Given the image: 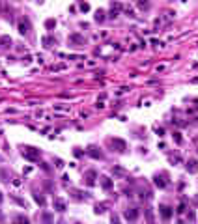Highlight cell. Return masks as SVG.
<instances>
[{
	"mask_svg": "<svg viewBox=\"0 0 198 224\" xmlns=\"http://www.w3.org/2000/svg\"><path fill=\"white\" fill-rule=\"evenodd\" d=\"M155 133H157L159 136H165V129H163V127H159V129H155Z\"/></svg>",
	"mask_w": 198,
	"mask_h": 224,
	"instance_id": "603a6c76",
	"label": "cell"
},
{
	"mask_svg": "<svg viewBox=\"0 0 198 224\" xmlns=\"http://www.w3.org/2000/svg\"><path fill=\"white\" fill-rule=\"evenodd\" d=\"M95 176H97V174H95L94 170H90V172L86 174V183H88V185H94V183H95Z\"/></svg>",
	"mask_w": 198,
	"mask_h": 224,
	"instance_id": "8fae6325",
	"label": "cell"
},
{
	"mask_svg": "<svg viewBox=\"0 0 198 224\" xmlns=\"http://www.w3.org/2000/svg\"><path fill=\"white\" fill-rule=\"evenodd\" d=\"M45 26H47V28H52V26H56V21H52V19H49L47 23H45Z\"/></svg>",
	"mask_w": 198,
	"mask_h": 224,
	"instance_id": "ac0fdd59",
	"label": "cell"
},
{
	"mask_svg": "<svg viewBox=\"0 0 198 224\" xmlns=\"http://www.w3.org/2000/svg\"><path fill=\"white\" fill-rule=\"evenodd\" d=\"M21 155H23L24 159H28V161H38L41 153H39L38 148H32V146H24L23 151H21Z\"/></svg>",
	"mask_w": 198,
	"mask_h": 224,
	"instance_id": "6da1fadb",
	"label": "cell"
},
{
	"mask_svg": "<svg viewBox=\"0 0 198 224\" xmlns=\"http://www.w3.org/2000/svg\"><path fill=\"white\" fill-rule=\"evenodd\" d=\"M101 185H103V189H110V187H112L110 178H101Z\"/></svg>",
	"mask_w": 198,
	"mask_h": 224,
	"instance_id": "5bb4252c",
	"label": "cell"
},
{
	"mask_svg": "<svg viewBox=\"0 0 198 224\" xmlns=\"http://www.w3.org/2000/svg\"><path fill=\"white\" fill-rule=\"evenodd\" d=\"M69 41H71V43H77V45H82L84 38L81 36V34H71V36H69Z\"/></svg>",
	"mask_w": 198,
	"mask_h": 224,
	"instance_id": "9c48e42d",
	"label": "cell"
},
{
	"mask_svg": "<svg viewBox=\"0 0 198 224\" xmlns=\"http://www.w3.org/2000/svg\"><path fill=\"white\" fill-rule=\"evenodd\" d=\"M2 200H4V198H2V192H0V202H2Z\"/></svg>",
	"mask_w": 198,
	"mask_h": 224,
	"instance_id": "d4e9b609",
	"label": "cell"
},
{
	"mask_svg": "<svg viewBox=\"0 0 198 224\" xmlns=\"http://www.w3.org/2000/svg\"><path fill=\"white\" fill-rule=\"evenodd\" d=\"M34 198H36V202H38V204H41V206L45 204V198H43V196H39V194H34Z\"/></svg>",
	"mask_w": 198,
	"mask_h": 224,
	"instance_id": "2e32d148",
	"label": "cell"
},
{
	"mask_svg": "<svg viewBox=\"0 0 198 224\" xmlns=\"http://www.w3.org/2000/svg\"><path fill=\"white\" fill-rule=\"evenodd\" d=\"M168 176L166 174H157V176L153 178V181H155V185H157L159 189H165L166 185H168V179H166Z\"/></svg>",
	"mask_w": 198,
	"mask_h": 224,
	"instance_id": "277c9868",
	"label": "cell"
},
{
	"mask_svg": "<svg viewBox=\"0 0 198 224\" xmlns=\"http://www.w3.org/2000/svg\"><path fill=\"white\" fill-rule=\"evenodd\" d=\"M176 211H178V213H183V211H185V202H181V204L178 206V209H176Z\"/></svg>",
	"mask_w": 198,
	"mask_h": 224,
	"instance_id": "d6986e66",
	"label": "cell"
},
{
	"mask_svg": "<svg viewBox=\"0 0 198 224\" xmlns=\"http://www.w3.org/2000/svg\"><path fill=\"white\" fill-rule=\"evenodd\" d=\"M86 153H88L90 157H94V159H103V153L99 151V150L95 148V146H90V148L86 150Z\"/></svg>",
	"mask_w": 198,
	"mask_h": 224,
	"instance_id": "52a82bcc",
	"label": "cell"
},
{
	"mask_svg": "<svg viewBox=\"0 0 198 224\" xmlns=\"http://www.w3.org/2000/svg\"><path fill=\"white\" fill-rule=\"evenodd\" d=\"M123 217L129 222H135L137 219H138V209L137 207H131V209H125V213H123Z\"/></svg>",
	"mask_w": 198,
	"mask_h": 224,
	"instance_id": "5b68a950",
	"label": "cell"
},
{
	"mask_svg": "<svg viewBox=\"0 0 198 224\" xmlns=\"http://www.w3.org/2000/svg\"><path fill=\"white\" fill-rule=\"evenodd\" d=\"M105 207H107L105 204H97V206H95V213H103V211H105Z\"/></svg>",
	"mask_w": 198,
	"mask_h": 224,
	"instance_id": "9a60e30c",
	"label": "cell"
},
{
	"mask_svg": "<svg viewBox=\"0 0 198 224\" xmlns=\"http://www.w3.org/2000/svg\"><path fill=\"white\" fill-rule=\"evenodd\" d=\"M54 207H56V211H66V204H64L62 200H58V198L54 200Z\"/></svg>",
	"mask_w": 198,
	"mask_h": 224,
	"instance_id": "7c38bea8",
	"label": "cell"
},
{
	"mask_svg": "<svg viewBox=\"0 0 198 224\" xmlns=\"http://www.w3.org/2000/svg\"><path fill=\"white\" fill-rule=\"evenodd\" d=\"M13 224H30V220H28L24 215H17L15 219H13Z\"/></svg>",
	"mask_w": 198,
	"mask_h": 224,
	"instance_id": "30bf717a",
	"label": "cell"
},
{
	"mask_svg": "<svg viewBox=\"0 0 198 224\" xmlns=\"http://www.w3.org/2000/svg\"><path fill=\"white\" fill-rule=\"evenodd\" d=\"M159 213H161V217H163L165 220H168V219L174 215V209H172L170 206H166V204H161V206H159Z\"/></svg>",
	"mask_w": 198,
	"mask_h": 224,
	"instance_id": "7a4b0ae2",
	"label": "cell"
},
{
	"mask_svg": "<svg viewBox=\"0 0 198 224\" xmlns=\"http://www.w3.org/2000/svg\"><path fill=\"white\" fill-rule=\"evenodd\" d=\"M174 140H176L178 144H181V135H180V133H174Z\"/></svg>",
	"mask_w": 198,
	"mask_h": 224,
	"instance_id": "ffe728a7",
	"label": "cell"
},
{
	"mask_svg": "<svg viewBox=\"0 0 198 224\" xmlns=\"http://www.w3.org/2000/svg\"><path fill=\"white\" fill-rule=\"evenodd\" d=\"M187 170L191 172V174H196L198 172V163L194 159H191V161H187Z\"/></svg>",
	"mask_w": 198,
	"mask_h": 224,
	"instance_id": "ba28073f",
	"label": "cell"
},
{
	"mask_svg": "<svg viewBox=\"0 0 198 224\" xmlns=\"http://www.w3.org/2000/svg\"><path fill=\"white\" fill-rule=\"evenodd\" d=\"M30 32V23H28V19L26 17H21L19 19V34H28Z\"/></svg>",
	"mask_w": 198,
	"mask_h": 224,
	"instance_id": "3957f363",
	"label": "cell"
},
{
	"mask_svg": "<svg viewBox=\"0 0 198 224\" xmlns=\"http://www.w3.org/2000/svg\"><path fill=\"white\" fill-rule=\"evenodd\" d=\"M110 222H112V224H120V219H118V215H112Z\"/></svg>",
	"mask_w": 198,
	"mask_h": 224,
	"instance_id": "7402d4cb",
	"label": "cell"
},
{
	"mask_svg": "<svg viewBox=\"0 0 198 224\" xmlns=\"http://www.w3.org/2000/svg\"><path fill=\"white\" fill-rule=\"evenodd\" d=\"M77 224H79V222H77Z\"/></svg>",
	"mask_w": 198,
	"mask_h": 224,
	"instance_id": "484cf974",
	"label": "cell"
},
{
	"mask_svg": "<svg viewBox=\"0 0 198 224\" xmlns=\"http://www.w3.org/2000/svg\"><path fill=\"white\" fill-rule=\"evenodd\" d=\"M43 43H45V47H51V43H52V38H45V39H43Z\"/></svg>",
	"mask_w": 198,
	"mask_h": 224,
	"instance_id": "44dd1931",
	"label": "cell"
},
{
	"mask_svg": "<svg viewBox=\"0 0 198 224\" xmlns=\"http://www.w3.org/2000/svg\"><path fill=\"white\" fill-rule=\"evenodd\" d=\"M103 15H105L103 11H97V15H95V21H99V23H101V21H105V17H103Z\"/></svg>",
	"mask_w": 198,
	"mask_h": 224,
	"instance_id": "e0dca14e",
	"label": "cell"
},
{
	"mask_svg": "<svg viewBox=\"0 0 198 224\" xmlns=\"http://www.w3.org/2000/svg\"><path fill=\"white\" fill-rule=\"evenodd\" d=\"M110 144L116 148V151H120V153H123L125 150H127V144L123 142V140H120V138H114V140H110Z\"/></svg>",
	"mask_w": 198,
	"mask_h": 224,
	"instance_id": "8992f818",
	"label": "cell"
},
{
	"mask_svg": "<svg viewBox=\"0 0 198 224\" xmlns=\"http://www.w3.org/2000/svg\"><path fill=\"white\" fill-rule=\"evenodd\" d=\"M81 10H82V11H88L90 6H88V4H81Z\"/></svg>",
	"mask_w": 198,
	"mask_h": 224,
	"instance_id": "cb8c5ba5",
	"label": "cell"
},
{
	"mask_svg": "<svg viewBox=\"0 0 198 224\" xmlns=\"http://www.w3.org/2000/svg\"><path fill=\"white\" fill-rule=\"evenodd\" d=\"M41 222L51 224V222H52V215H51V213H43V215H41Z\"/></svg>",
	"mask_w": 198,
	"mask_h": 224,
	"instance_id": "4fadbf2b",
	"label": "cell"
}]
</instances>
